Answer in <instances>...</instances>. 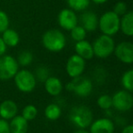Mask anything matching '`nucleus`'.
Segmentation results:
<instances>
[{"mask_svg": "<svg viewBox=\"0 0 133 133\" xmlns=\"http://www.w3.org/2000/svg\"><path fill=\"white\" fill-rule=\"evenodd\" d=\"M69 120L79 129H87L94 120L93 112L85 105H78L73 107L69 111Z\"/></svg>", "mask_w": 133, "mask_h": 133, "instance_id": "f257e3e1", "label": "nucleus"}, {"mask_svg": "<svg viewBox=\"0 0 133 133\" xmlns=\"http://www.w3.org/2000/svg\"><path fill=\"white\" fill-rule=\"evenodd\" d=\"M42 45L50 52H59L66 45V36L58 29H49L43 34Z\"/></svg>", "mask_w": 133, "mask_h": 133, "instance_id": "f03ea898", "label": "nucleus"}, {"mask_svg": "<svg viewBox=\"0 0 133 133\" xmlns=\"http://www.w3.org/2000/svg\"><path fill=\"white\" fill-rule=\"evenodd\" d=\"M119 21L120 17L113 11H108L98 18V28L103 35L112 37L119 31Z\"/></svg>", "mask_w": 133, "mask_h": 133, "instance_id": "7ed1b4c3", "label": "nucleus"}, {"mask_svg": "<svg viewBox=\"0 0 133 133\" xmlns=\"http://www.w3.org/2000/svg\"><path fill=\"white\" fill-rule=\"evenodd\" d=\"M115 46L116 44L112 37L102 34L92 44L94 56L98 58H107L113 54Z\"/></svg>", "mask_w": 133, "mask_h": 133, "instance_id": "20e7f679", "label": "nucleus"}, {"mask_svg": "<svg viewBox=\"0 0 133 133\" xmlns=\"http://www.w3.org/2000/svg\"><path fill=\"white\" fill-rule=\"evenodd\" d=\"M66 89L69 92L76 94L77 96L86 98L89 96L93 90V83L87 77L79 76L72 78L71 81L66 85Z\"/></svg>", "mask_w": 133, "mask_h": 133, "instance_id": "39448f33", "label": "nucleus"}, {"mask_svg": "<svg viewBox=\"0 0 133 133\" xmlns=\"http://www.w3.org/2000/svg\"><path fill=\"white\" fill-rule=\"evenodd\" d=\"M15 85L19 91L24 93H30L36 89L37 79L35 75L28 69H21L14 77Z\"/></svg>", "mask_w": 133, "mask_h": 133, "instance_id": "423d86ee", "label": "nucleus"}, {"mask_svg": "<svg viewBox=\"0 0 133 133\" xmlns=\"http://www.w3.org/2000/svg\"><path fill=\"white\" fill-rule=\"evenodd\" d=\"M18 70L19 65L14 57L6 54L0 57V80L11 79Z\"/></svg>", "mask_w": 133, "mask_h": 133, "instance_id": "0eeeda50", "label": "nucleus"}, {"mask_svg": "<svg viewBox=\"0 0 133 133\" xmlns=\"http://www.w3.org/2000/svg\"><path fill=\"white\" fill-rule=\"evenodd\" d=\"M112 98V108L118 112H127L133 107L132 93L125 90H118L115 93Z\"/></svg>", "mask_w": 133, "mask_h": 133, "instance_id": "6e6552de", "label": "nucleus"}, {"mask_svg": "<svg viewBox=\"0 0 133 133\" xmlns=\"http://www.w3.org/2000/svg\"><path fill=\"white\" fill-rule=\"evenodd\" d=\"M86 69V60L77 54L72 55L66 61V71L71 78L82 76Z\"/></svg>", "mask_w": 133, "mask_h": 133, "instance_id": "1a4fd4ad", "label": "nucleus"}, {"mask_svg": "<svg viewBox=\"0 0 133 133\" xmlns=\"http://www.w3.org/2000/svg\"><path fill=\"white\" fill-rule=\"evenodd\" d=\"M114 55L124 64L130 65L133 63V45L129 41H123L116 45L114 48Z\"/></svg>", "mask_w": 133, "mask_h": 133, "instance_id": "9d476101", "label": "nucleus"}, {"mask_svg": "<svg viewBox=\"0 0 133 133\" xmlns=\"http://www.w3.org/2000/svg\"><path fill=\"white\" fill-rule=\"evenodd\" d=\"M57 23L61 28L64 30L70 31L72 28L78 25V18L75 11L70 8H64L58 13L57 16Z\"/></svg>", "mask_w": 133, "mask_h": 133, "instance_id": "9b49d317", "label": "nucleus"}, {"mask_svg": "<svg viewBox=\"0 0 133 133\" xmlns=\"http://www.w3.org/2000/svg\"><path fill=\"white\" fill-rule=\"evenodd\" d=\"M89 128V133H113L115 124L109 118H99L93 120Z\"/></svg>", "mask_w": 133, "mask_h": 133, "instance_id": "f8f14e48", "label": "nucleus"}, {"mask_svg": "<svg viewBox=\"0 0 133 133\" xmlns=\"http://www.w3.org/2000/svg\"><path fill=\"white\" fill-rule=\"evenodd\" d=\"M80 26L87 32H93L98 26V17L94 12L85 11L80 15L79 19Z\"/></svg>", "mask_w": 133, "mask_h": 133, "instance_id": "ddd939ff", "label": "nucleus"}, {"mask_svg": "<svg viewBox=\"0 0 133 133\" xmlns=\"http://www.w3.org/2000/svg\"><path fill=\"white\" fill-rule=\"evenodd\" d=\"M18 113V108L15 101L10 99L4 100L0 104V118L6 120H10Z\"/></svg>", "mask_w": 133, "mask_h": 133, "instance_id": "4468645a", "label": "nucleus"}, {"mask_svg": "<svg viewBox=\"0 0 133 133\" xmlns=\"http://www.w3.org/2000/svg\"><path fill=\"white\" fill-rule=\"evenodd\" d=\"M45 89L46 93L52 97H57L61 94L63 90L62 81L58 78L54 76H49L44 82Z\"/></svg>", "mask_w": 133, "mask_h": 133, "instance_id": "2eb2a0df", "label": "nucleus"}, {"mask_svg": "<svg viewBox=\"0 0 133 133\" xmlns=\"http://www.w3.org/2000/svg\"><path fill=\"white\" fill-rule=\"evenodd\" d=\"M75 52L78 56L81 57L85 60H89L94 57L92 44L87 41L86 39L76 42L75 44Z\"/></svg>", "mask_w": 133, "mask_h": 133, "instance_id": "dca6fc26", "label": "nucleus"}, {"mask_svg": "<svg viewBox=\"0 0 133 133\" xmlns=\"http://www.w3.org/2000/svg\"><path fill=\"white\" fill-rule=\"evenodd\" d=\"M8 123L10 133H26L28 130V121L25 119L21 115H17L14 117Z\"/></svg>", "mask_w": 133, "mask_h": 133, "instance_id": "f3484780", "label": "nucleus"}, {"mask_svg": "<svg viewBox=\"0 0 133 133\" xmlns=\"http://www.w3.org/2000/svg\"><path fill=\"white\" fill-rule=\"evenodd\" d=\"M119 30L127 37L133 35V12L128 11L122 16L119 21Z\"/></svg>", "mask_w": 133, "mask_h": 133, "instance_id": "a211bd4d", "label": "nucleus"}, {"mask_svg": "<svg viewBox=\"0 0 133 133\" xmlns=\"http://www.w3.org/2000/svg\"><path fill=\"white\" fill-rule=\"evenodd\" d=\"M2 39L6 46H9V48H15L18 45L19 41H20V37H19L18 33L16 30L12 29V28H8L2 33Z\"/></svg>", "mask_w": 133, "mask_h": 133, "instance_id": "6ab92c4d", "label": "nucleus"}, {"mask_svg": "<svg viewBox=\"0 0 133 133\" xmlns=\"http://www.w3.org/2000/svg\"><path fill=\"white\" fill-rule=\"evenodd\" d=\"M45 116L51 121L58 119L61 116V108L56 103H50L45 109Z\"/></svg>", "mask_w": 133, "mask_h": 133, "instance_id": "aec40b11", "label": "nucleus"}, {"mask_svg": "<svg viewBox=\"0 0 133 133\" xmlns=\"http://www.w3.org/2000/svg\"><path fill=\"white\" fill-rule=\"evenodd\" d=\"M69 8L75 12L85 11L90 4V0H66Z\"/></svg>", "mask_w": 133, "mask_h": 133, "instance_id": "412c9836", "label": "nucleus"}, {"mask_svg": "<svg viewBox=\"0 0 133 133\" xmlns=\"http://www.w3.org/2000/svg\"><path fill=\"white\" fill-rule=\"evenodd\" d=\"M121 85L125 90L132 93L133 91V70L129 69L121 77Z\"/></svg>", "mask_w": 133, "mask_h": 133, "instance_id": "4be33fe9", "label": "nucleus"}, {"mask_svg": "<svg viewBox=\"0 0 133 133\" xmlns=\"http://www.w3.org/2000/svg\"><path fill=\"white\" fill-rule=\"evenodd\" d=\"M37 113H38V111H37V107L32 105V104H28L22 109L21 116L28 121H32V120H34L37 118Z\"/></svg>", "mask_w": 133, "mask_h": 133, "instance_id": "5701e85b", "label": "nucleus"}, {"mask_svg": "<svg viewBox=\"0 0 133 133\" xmlns=\"http://www.w3.org/2000/svg\"><path fill=\"white\" fill-rule=\"evenodd\" d=\"M33 54L29 50H23L17 57V63L21 66H28L33 62Z\"/></svg>", "mask_w": 133, "mask_h": 133, "instance_id": "b1692460", "label": "nucleus"}, {"mask_svg": "<svg viewBox=\"0 0 133 133\" xmlns=\"http://www.w3.org/2000/svg\"><path fill=\"white\" fill-rule=\"evenodd\" d=\"M70 37L75 42L84 40L87 37V31L80 25H77L74 28L70 30Z\"/></svg>", "mask_w": 133, "mask_h": 133, "instance_id": "393cba45", "label": "nucleus"}, {"mask_svg": "<svg viewBox=\"0 0 133 133\" xmlns=\"http://www.w3.org/2000/svg\"><path fill=\"white\" fill-rule=\"evenodd\" d=\"M97 104L103 110H109L112 108V98L108 94L100 95L97 99Z\"/></svg>", "mask_w": 133, "mask_h": 133, "instance_id": "a878e982", "label": "nucleus"}, {"mask_svg": "<svg viewBox=\"0 0 133 133\" xmlns=\"http://www.w3.org/2000/svg\"><path fill=\"white\" fill-rule=\"evenodd\" d=\"M34 75H35V78H36V79H37V81L38 80V81L44 83L46 78L49 77V70H48V69L46 66H39L37 68L36 73Z\"/></svg>", "mask_w": 133, "mask_h": 133, "instance_id": "bb28decb", "label": "nucleus"}, {"mask_svg": "<svg viewBox=\"0 0 133 133\" xmlns=\"http://www.w3.org/2000/svg\"><path fill=\"white\" fill-rule=\"evenodd\" d=\"M8 28H9V17L6 12L0 10V33L2 34Z\"/></svg>", "mask_w": 133, "mask_h": 133, "instance_id": "cd10ccee", "label": "nucleus"}, {"mask_svg": "<svg viewBox=\"0 0 133 133\" xmlns=\"http://www.w3.org/2000/svg\"><path fill=\"white\" fill-rule=\"evenodd\" d=\"M113 12H114L116 15H118V17H122L123 15H125L129 10H128V6L125 2H122V1H119V2L116 3L113 8Z\"/></svg>", "mask_w": 133, "mask_h": 133, "instance_id": "c85d7f7f", "label": "nucleus"}, {"mask_svg": "<svg viewBox=\"0 0 133 133\" xmlns=\"http://www.w3.org/2000/svg\"><path fill=\"white\" fill-rule=\"evenodd\" d=\"M0 133H10L8 121L1 118H0Z\"/></svg>", "mask_w": 133, "mask_h": 133, "instance_id": "c756f323", "label": "nucleus"}, {"mask_svg": "<svg viewBox=\"0 0 133 133\" xmlns=\"http://www.w3.org/2000/svg\"><path fill=\"white\" fill-rule=\"evenodd\" d=\"M6 49H8V46H6V44L4 43V41H3V39H2V37H0V57L6 54Z\"/></svg>", "mask_w": 133, "mask_h": 133, "instance_id": "7c9ffc66", "label": "nucleus"}, {"mask_svg": "<svg viewBox=\"0 0 133 133\" xmlns=\"http://www.w3.org/2000/svg\"><path fill=\"white\" fill-rule=\"evenodd\" d=\"M121 133H133V126L131 124H128L123 127Z\"/></svg>", "mask_w": 133, "mask_h": 133, "instance_id": "2f4dec72", "label": "nucleus"}, {"mask_svg": "<svg viewBox=\"0 0 133 133\" xmlns=\"http://www.w3.org/2000/svg\"><path fill=\"white\" fill-rule=\"evenodd\" d=\"M92 2H94L95 4H98V5H101V4H104L108 1V0H91Z\"/></svg>", "mask_w": 133, "mask_h": 133, "instance_id": "473e14b6", "label": "nucleus"}, {"mask_svg": "<svg viewBox=\"0 0 133 133\" xmlns=\"http://www.w3.org/2000/svg\"><path fill=\"white\" fill-rule=\"evenodd\" d=\"M73 133H89V131H88L87 129H78L76 131H74Z\"/></svg>", "mask_w": 133, "mask_h": 133, "instance_id": "72a5a7b5", "label": "nucleus"}, {"mask_svg": "<svg viewBox=\"0 0 133 133\" xmlns=\"http://www.w3.org/2000/svg\"><path fill=\"white\" fill-rule=\"evenodd\" d=\"M113 133H115V132H113Z\"/></svg>", "mask_w": 133, "mask_h": 133, "instance_id": "f704fd0d", "label": "nucleus"}]
</instances>
